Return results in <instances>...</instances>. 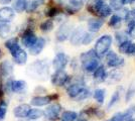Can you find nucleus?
I'll list each match as a JSON object with an SVG mask.
<instances>
[{
    "instance_id": "1",
    "label": "nucleus",
    "mask_w": 135,
    "mask_h": 121,
    "mask_svg": "<svg viewBox=\"0 0 135 121\" xmlns=\"http://www.w3.org/2000/svg\"><path fill=\"white\" fill-rule=\"evenodd\" d=\"M98 57L96 56V54L94 51H89L87 52H84L81 55V61H82V67L85 71L89 72V73H92L94 72L98 66H99V63H98Z\"/></svg>"
},
{
    "instance_id": "2",
    "label": "nucleus",
    "mask_w": 135,
    "mask_h": 121,
    "mask_svg": "<svg viewBox=\"0 0 135 121\" xmlns=\"http://www.w3.org/2000/svg\"><path fill=\"white\" fill-rule=\"evenodd\" d=\"M111 43H112V37L110 35H103V36H101L99 40H97V42L95 45L94 52H95L96 56L98 58L103 57L109 51Z\"/></svg>"
},
{
    "instance_id": "3",
    "label": "nucleus",
    "mask_w": 135,
    "mask_h": 121,
    "mask_svg": "<svg viewBox=\"0 0 135 121\" xmlns=\"http://www.w3.org/2000/svg\"><path fill=\"white\" fill-rule=\"evenodd\" d=\"M92 11L101 17H107L111 14L112 9L104 0H95L92 4Z\"/></svg>"
},
{
    "instance_id": "4",
    "label": "nucleus",
    "mask_w": 135,
    "mask_h": 121,
    "mask_svg": "<svg viewBox=\"0 0 135 121\" xmlns=\"http://www.w3.org/2000/svg\"><path fill=\"white\" fill-rule=\"evenodd\" d=\"M68 62H69V58L67 55L64 52H59L52 60V67L55 68L56 71H61L66 68Z\"/></svg>"
},
{
    "instance_id": "5",
    "label": "nucleus",
    "mask_w": 135,
    "mask_h": 121,
    "mask_svg": "<svg viewBox=\"0 0 135 121\" xmlns=\"http://www.w3.org/2000/svg\"><path fill=\"white\" fill-rule=\"evenodd\" d=\"M61 110H62V107L60 104H51L45 109V111L44 112V115H45V117L50 120H56L59 118V114H60Z\"/></svg>"
},
{
    "instance_id": "6",
    "label": "nucleus",
    "mask_w": 135,
    "mask_h": 121,
    "mask_svg": "<svg viewBox=\"0 0 135 121\" xmlns=\"http://www.w3.org/2000/svg\"><path fill=\"white\" fill-rule=\"evenodd\" d=\"M15 16V12L11 7H7L4 6L2 8H0V22L8 23L11 22L13 18Z\"/></svg>"
},
{
    "instance_id": "7",
    "label": "nucleus",
    "mask_w": 135,
    "mask_h": 121,
    "mask_svg": "<svg viewBox=\"0 0 135 121\" xmlns=\"http://www.w3.org/2000/svg\"><path fill=\"white\" fill-rule=\"evenodd\" d=\"M69 80V76L62 71H56L54 75L51 76V83L56 86H62Z\"/></svg>"
},
{
    "instance_id": "8",
    "label": "nucleus",
    "mask_w": 135,
    "mask_h": 121,
    "mask_svg": "<svg viewBox=\"0 0 135 121\" xmlns=\"http://www.w3.org/2000/svg\"><path fill=\"white\" fill-rule=\"evenodd\" d=\"M71 32H72V26H71V24L65 23L56 31V40H59V41H65L71 35Z\"/></svg>"
},
{
    "instance_id": "9",
    "label": "nucleus",
    "mask_w": 135,
    "mask_h": 121,
    "mask_svg": "<svg viewBox=\"0 0 135 121\" xmlns=\"http://www.w3.org/2000/svg\"><path fill=\"white\" fill-rule=\"evenodd\" d=\"M13 73V66L9 61H3L0 64V77L1 79L10 78Z\"/></svg>"
},
{
    "instance_id": "10",
    "label": "nucleus",
    "mask_w": 135,
    "mask_h": 121,
    "mask_svg": "<svg viewBox=\"0 0 135 121\" xmlns=\"http://www.w3.org/2000/svg\"><path fill=\"white\" fill-rule=\"evenodd\" d=\"M36 40H37V37L35 36V35L31 30L27 29L24 31V33L22 35V45L25 47H28V49L31 47L35 43Z\"/></svg>"
},
{
    "instance_id": "11",
    "label": "nucleus",
    "mask_w": 135,
    "mask_h": 121,
    "mask_svg": "<svg viewBox=\"0 0 135 121\" xmlns=\"http://www.w3.org/2000/svg\"><path fill=\"white\" fill-rule=\"evenodd\" d=\"M57 98L56 95L54 96H36L31 99V105L33 106H45L47 104L51 103V101L52 99Z\"/></svg>"
},
{
    "instance_id": "12",
    "label": "nucleus",
    "mask_w": 135,
    "mask_h": 121,
    "mask_svg": "<svg viewBox=\"0 0 135 121\" xmlns=\"http://www.w3.org/2000/svg\"><path fill=\"white\" fill-rule=\"evenodd\" d=\"M106 61L109 67H119L124 63L123 59L120 58L115 52H109L106 56Z\"/></svg>"
},
{
    "instance_id": "13",
    "label": "nucleus",
    "mask_w": 135,
    "mask_h": 121,
    "mask_svg": "<svg viewBox=\"0 0 135 121\" xmlns=\"http://www.w3.org/2000/svg\"><path fill=\"white\" fill-rule=\"evenodd\" d=\"M30 109L31 108H30V106L28 104H21V105H19V106L14 108L13 114L17 118H25V117H27Z\"/></svg>"
},
{
    "instance_id": "14",
    "label": "nucleus",
    "mask_w": 135,
    "mask_h": 121,
    "mask_svg": "<svg viewBox=\"0 0 135 121\" xmlns=\"http://www.w3.org/2000/svg\"><path fill=\"white\" fill-rule=\"evenodd\" d=\"M85 35H86V32L83 30V28H82V27H78V28L76 29L73 33L71 35V42H72L73 45H75V46L82 43V42H83V40H84Z\"/></svg>"
},
{
    "instance_id": "15",
    "label": "nucleus",
    "mask_w": 135,
    "mask_h": 121,
    "mask_svg": "<svg viewBox=\"0 0 135 121\" xmlns=\"http://www.w3.org/2000/svg\"><path fill=\"white\" fill-rule=\"evenodd\" d=\"M119 51L122 54L125 55H134L135 54V43L131 42V41H123L120 43L119 46Z\"/></svg>"
},
{
    "instance_id": "16",
    "label": "nucleus",
    "mask_w": 135,
    "mask_h": 121,
    "mask_svg": "<svg viewBox=\"0 0 135 121\" xmlns=\"http://www.w3.org/2000/svg\"><path fill=\"white\" fill-rule=\"evenodd\" d=\"M103 24H104V20L101 18H91L88 21V28L91 32H97L100 30Z\"/></svg>"
},
{
    "instance_id": "17",
    "label": "nucleus",
    "mask_w": 135,
    "mask_h": 121,
    "mask_svg": "<svg viewBox=\"0 0 135 121\" xmlns=\"http://www.w3.org/2000/svg\"><path fill=\"white\" fill-rule=\"evenodd\" d=\"M45 46V38H42V37L37 38V40L35 41V43H34L33 46H31V47H29V52H30V54H31L32 56H37V55H40V52H41V51L44 50Z\"/></svg>"
},
{
    "instance_id": "18",
    "label": "nucleus",
    "mask_w": 135,
    "mask_h": 121,
    "mask_svg": "<svg viewBox=\"0 0 135 121\" xmlns=\"http://www.w3.org/2000/svg\"><path fill=\"white\" fill-rule=\"evenodd\" d=\"M12 57L14 59V62L17 65H24L27 61V54L25 51H23L21 47L14 55H12Z\"/></svg>"
},
{
    "instance_id": "19",
    "label": "nucleus",
    "mask_w": 135,
    "mask_h": 121,
    "mask_svg": "<svg viewBox=\"0 0 135 121\" xmlns=\"http://www.w3.org/2000/svg\"><path fill=\"white\" fill-rule=\"evenodd\" d=\"M5 46L9 50L11 55H14L20 49V46L18 45V40L16 37H13V38H10V40H7L5 42Z\"/></svg>"
},
{
    "instance_id": "20",
    "label": "nucleus",
    "mask_w": 135,
    "mask_h": 121,
    "mask_svg": "<svg viewBox=\"0 0 135 121\" xmlns=\"http://www.w3.org/2000/svg\"><path fill=\"white\" fill-rule=\"evenodd\" d=\"M26 83L24 81H12L11 82V91L14 93H21L25 90Z\"/></svg>"
},
{
    "instance_id": "21",
    "label": "nucleus",
    "mask_w": 135,
    "mask_h": 121,
    "mask_svg": "<svg viewBox=\"0 0 135 121\" xmlns=\"http://www.w3.org/2000/svg\"><path fill=\"white\" fill-rule=\"evenodd\" d=\"M106 76H107V73H106V70L103 66H98V68L94 71V78L98 82L105 81L106 80Z\"/></svg>"
},
{
    "instance_id": "22",
    "label": "nucleus",
    "mask_w": 135,
    "mask_h": 121,
    "mask_svg": "<svg viewBox=\"0 0 135 121\" xmlns=\"http://www.w3.org/2000/svg\"><path fill=\"white\" fill-rule=\"evenodd\" d=\"M28 4V0H14L13 1V10L16 12H23L26 10Z\"/></svg>"
},
{
    "instance_id": "23",
    "label": "nucleus",
    "mask_w": 135,
    "mask_h": 121,
    "mask_svg": "<svg viewBox=\"0 0 135 121\" xmlns=\"http://www.w3.org/2000/svg\"><path fill=\"white\" fill-rule=\"evenodd\" d=\"M84 87L82 86L81 84H73V85H71V86L68 88L67 92L69 94V96L70 97H72V98H76L77 96H78V94L81 92V90L83 89Z\"/></svg>"
},
{
    "instance_id": "24",
    "label": "nucleus",
    "mask_w": 135,
    "mask_h": 121,
    "mask_svg": "<svg viewBox=\"0 0 135 121\" xmlns=\"http://www.w3.org/2000/svg\"><path fill=\"white\" fill-rule=\"evenodd\" d=\"M11 33V27L7 23L0 22V37L5 38L8 37Z\"/></svg>"
},
{
    "instance_id": "25",
    "label": "nucleus",
    "mask_w": 135,
    "mask_h": 121,
    "mask_svg": "<svg viewBox=\"0 0 135 121\" xmlns=\"http://www.w3.org/2000/svg\"><path fill=\"white\" fill-rule=\"evenodd\" d=\"M45 3V0H31L27 4L26 11L27 12H33L37 7H40L41 4Z\"/></svg>"
},
{
    "instance_id": "26",
    "label": "nucleus",
    "mask_w": 135,
    "mask_h": 121,
    "mask_svg": "<svg viewBox=\"0 0 135 121\" xmlns=\"http://www.w3.org/2000/svg\"><path fill=\"white\" fill-rule=\"evenodd\" d=\"M78 114L74 111H65L62 115V121H75Z\"/></svg>"
},
{
    "instance_id": "27",
    "label": "nucleus",
    "mask_w": 135,
    "mask_h": 121,
    "mask_svg": "<svg viewBox=\"0 0 135 121\" xmlns=\"http://www.w3.org/2000/svg\"><path fill=\"white\" fill-rule=\"evenodd\" d=\"M42 115H44V111H41L40 109H30L27 115V118L30 120H35V119H38L40 117H42Z\"/></svg>"
},
{
    "instance_id": "28",
    "label": "nucleus",
    "mask_w": 135,
    "mask_h": 121,
    "mask_svg": "<svg viewBox=\"0 0 135 121\" xmlns=\"http://www.w3.org/2000/svg\"><path fill=\"white\" fill-rule=\"evenodd\" d=\"M94 98L97 102L102 104L104 102V99H105V90L104 89H97L94 92Z\"/></svg>"
},
{
    "instance_id": "29",
    "label": "nucleus",
    "mask_w": 135,
    "mask_h": 121,
    "mask_svg": "<svg viewBox=\"0 0 135 121\" xmlns=\"http://www.w3.org/2000/svg\"><path fill=\"white\" fill-rule=\"evenodd\" d=\"M122 77V73L119 72V71H113L111 73H109L107 76H106V80H110L112 79V82H116V81H119Z\"/></svg>"
},
{
    "instance_id": "30",
    "label": "nucleus",
    "mask_w": 135,
    "mask_h": 121,
    "mask_svg": "<svg viewBox=\"0 0 135 121\" xmlns=\"http://www.w3.org/2000/svg\"><path fill=\"white\" fill-rule=\"evenodd\" d=\"M125 20H126V22L128 25H134L135 24V10L133 11H128V13L126 14V16L124 18Z\"/></svg>"
},
{
    "instance_id": "31",
    "label": "nucleus",
    "mask_w": 135,
    "mask_h": 121,
    "mask_svg": "<svg viewBox=\"0 0 135 121\" xmlns=\"http://www.w3.org/2000/svg\"><path fill=\"white\" fill-rule=\"evenodd\" d=\"M54 28V22L51 20H45V22H42L40 24V29L42 31H51V29Z\"/></svg>"
},
{
    "instance_id": "32",
    "label": "nucleus",
    "mask_w": 135,
    "mask_h": 121,
    "mask_svg": "<svg viewBox=\"0 0 135 121\" xmlns=\"http://www.w3.org/2000/svg\"><path fill=\"white\" fill-rule=\"evenodd\" d=\"M121 20H122V18L120 17L118 14H115L111 17L110 21H109V24L113 27H118L120 25V23H121Z\"/></svg>"
},
{
    "instance_id": "33",
    "label": "nucleus",
    "mask_w": 135,
    "mask_h": 121,
    "mask_svg": "<svg viewBox=\"0 0 135 121\" xmlns=\"http://www.w3.org/2000/svg\"><path fill=\"white\" fill-rule=\"evenodd\" d=\"M6 112H7V104L4 101H2L0 102V121L5 118Z\"/></svg>"
},
{
    "instance_id": "34",
    "label": "nucleus",
    "mask_w": 135,
    "mask_h": 121,
    "mask_svg": "<svg viewBox=\"0 0 135 121\" xmlns=\"http://www.w3.org/2000/svg\"><path fill=\"white\" fill-rule=\"evenodd\" d=\"M119 98H120V93L118 92V91H116V92L113 94L112 98H111V100H110V102H109V104H108V107H112L114 104H116L117 102H118Z\"/></svg>"
},
{
    "instance_id": "35",
    "label": "nucleus",
    "mask_w": 135,
    "mask_h": 121,
    "mask_svg": "<svg viewBox=\"0 0 135 121\" xmlns=\"http://www.w3.org/2000/svg\"><path fill=\"white\" fill-rule=\"evenodd\" d=\"M89 95H90V92H89L87 89L83 88V89L81 90V92L78 94V96H77L76 98L78 99V100H83V99L88 98V97H89Z\"/></svg>"
},
{
    "instance_id": "36",
    "label": "nucleus",
    "mask_w": 135,
    "mask_h": 121,
    "mask_svg": "<svg viewBox=\"0 0 135 121\" xmlns=\"http://www.w3.org/2000/svg\"><path fill=\"white\" fill-rule=\"evenodd\" d=\"M122 5H123V1L122 0H111V7H113L116 10L121 9Z\"/></svg>"
},
{
    "instance_id": "37",
    "label": "nucleus",
    "mask_w": 135,
    "mask_h": 121,
    "mask_svg": "<svg viewBox=\"0 0 135 121\" xmlns=\"http://www.w3.org/2000/svg\"><path fill=\"white\" fill-rule=\"evenodd\" d=\"M108 121H124L123 113H121V112L116 113V114L113 116L110 120H108Z\"/></svg>"
},
{
    "instance_id": "38",
    "label": "nucleus",
    "mask_w": 135,
    "mask_h": 121,
    "mask_svg": "<svg viewBox=\"0 0 135 121\" xmlns=\"http://www.w3.org/2000/svg\"><path fill=\"white\" fill-rule=\"evenodd\" d=\"M134 94H135V88L134 87H133V88H132V87H130V89L128 90L127 94H126V101H127V102H129V100L134 96Z\"/></svg>"
},
{
    "instance_id": "39",
    "label": "nucleus",
    "mask_w": 135,
    "mask_h": 121,
    "mask_svg": "<svg viewBox=\"0 0 135 121\" xmlns=\"http://www.w3.org/2000/svg\"><path fill=\"white\" fill-rule=\"evenodd\" d=\"M92 40H93V36L86 32V35H85L84 40H83V42H82V43H83V45H88V43H90L91 41H92Z\"/></svg>"
},
{
    "instance_id": "40",
    "label": "nucleus",
    "mask_w": 135,
    "mask_h": 121,
    "mask_svg": "<svg viewBox=\"0 0 135 121\" xmlns=\"http://www.w3.org/2000/svg\"><path fill=\"white\" fill-rule=\"evenodd\" d=\"M56 14H57V9L55 8V7L50 8L49 11H47V13H46V15L50 16V17H52V16H55V15H56Z\"/></svg>"
},
{
    "instance_id": "41",
    "label": "nucleus",
    "mask_w": 135,
    "mask_h": 121,
    "mask_svg": "<svg viewBox=\"0 0 135 121\" xmlns=\"http://www.w3.org/2000/svg\"><path fill=\"white\" fill-rule=\"evenodd\" d=\"M129 36L132 38H135V24L134 25H130L129 26Z\"/></svg>"
},
{
    "instance_id": "42",
    "label": "nucleus",
    "mask_w": 135,
    "mask_h": 121,
    "mask_svg": "<svg viewBox=\"0 0 135 121\" xmlns=\"http://www.w3.org/2000/svg\"><path fill=\"white\" fill-rule=\"evenodd\" d=\"M12 0H0V3L1 4H8V3H10Z\"/></svg>"
},
{
    "instance_id": "43",
    "label": "nucleus",
    "mask_w": 135,
    "mask_h": 121,
    "mask_svg": "<svg viewBox=\"0 0 135 121\" xmlns=\"http://www.w3.org/2000/svg\"><path fill=\"white\" fill-rule=\"evenodd\" d=\"M3 96H4V93H3V90L0 89V102L3 101Z\"/></svg>"
},
{
    "instance_id": "44",
    "label": "nucleus",
    "mask_w": 135,
    "mask_h": 121,
    "mask_svg": "<svg viewBox=\"0 0 135 121\" xmlns=\"http://www.w3.org/2000/svg\"><path fill=\"white\" fill-rule=\"evenodd\" d=\"M123 1V4H129V3H132L134 0H122Z\"/></svg>"
},
{
    "instance_id": "45",
    "label": "nucleus",
    "mask_w": 135,
    "mask_h": 121,
    "mask_svg": "<svg viewBox=\"0 0 135 121\" xmlns=\"http://www.w3.org/2000/svg\"><path fill=\"white\" fill-rule=\"evenodd\" d=\"M78 121H87L86 119H80V120H78Z\"/></svg>"
},
{
    "instance_id": "46",
    "label": "nucleus",
    "mask_w": 135,
    "mask_h": 121,
    "mask_svg": "<svg viewBox=\"0 0 135 121\" xmlns=\"http://www.w3.org/2000/svg\"><path fill=\"white\" fill-rule=\"evenodd\" d=\"M129 121H135V118H133V119H130Z\"/></svg>"
},
{
    "instance_id": "47",
    "label": "nucleus",
    "mask_w": 135,
    "mask_h": 121,
    "mask_svg": "<svg viewBox=\"0 0 135 121\" xmlns=\"http://www.w3.org/2000/svg\"><path fill=\"white\" fill-rule=\"evenodd\" d=\"M0 57H1V50H0Z\"/></svg>"
}]
</instances>
